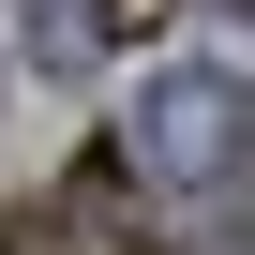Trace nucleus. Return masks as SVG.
Masks as SVG:
<instances>
[{"instance_id": "nucleus-2", "label": "nucleus", "mask_w": 255, "mask_h": 255, "mask_svg": "<svg viewBox=\"0 0 255 255\" xmlns=\"http://www.w3.org/2000/svg\"><path fill=\"white\" fill-rule=\"evenodd\" d=\"M90 30H105V45H165V30H180V0H90Z\"/></svg>"}, {"instance_id": "nucleus-1", "label": "nucleus", "mask_w": 255, "mask_h": 255, "mask_svg": "<svg viewBox=\"0 0 255 255\" xmlns=\"http://www.w3.org/2000/svg\"><path fill=\"white\" fill-rule=\"evenodd\" d=\"M120 165L225 210V195H240V75H225V60H150L135 120H120Z\"/></svg>"}]
</instances>
